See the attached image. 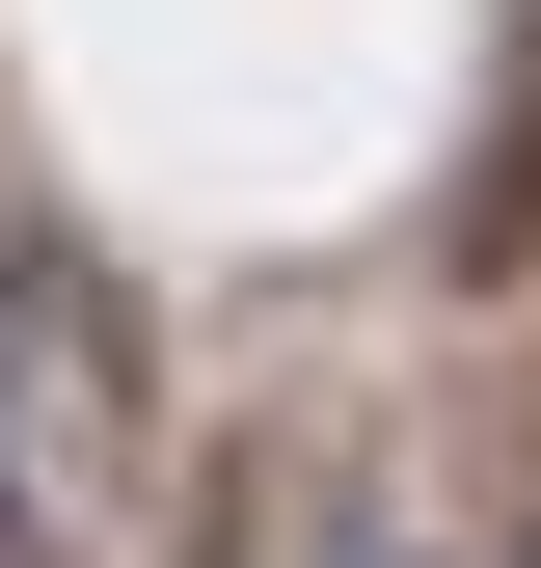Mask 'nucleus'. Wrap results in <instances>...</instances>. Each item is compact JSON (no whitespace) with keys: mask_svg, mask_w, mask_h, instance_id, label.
I'll use <instances>...</instances> for the list:
<instances>
[{"mask_svg":"<svg viewBox=\"0 0 541 568\" xmlns=\"http://www.w3.org/2000/svg\"><path fill=\"white\" fill-rule=\"evenodd\" d=\"M325 568H433V541H406V515H353V541H325Z\"/></svg>","mask_w":541,"mask_h":568,"instance_id":"2","label":"nucleus"},{"mask_svg":"<svg viewBox=\"0 0 541 568\" xmlns=\"http://www.w3.org/2000/svg\"><path fill=\"white\" fill-rule=\"evenodd\" d=\"M135 515V298L54 217H0V568H109Z\"/></svg>","mask_w":541,"mask_h":568,"instance_id":"1","label":"nucleus"}]
</instances>
